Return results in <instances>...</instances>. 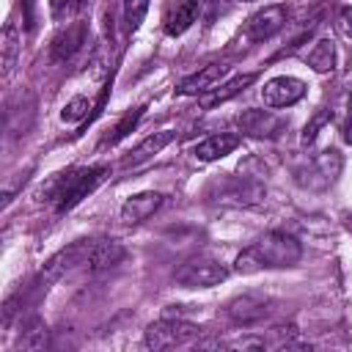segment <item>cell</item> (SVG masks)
<instances>
[{
  "label": "cell",
  "mask_w": 352,
  "mask_h": 352,
  "mask_svg": "<svg viewBox=\"0 0 352 352\" xmlns=\"http://www.w3.org/2000/svg\"><path fill=\"white\" fill-rule=\"evenodd\" d=\"M88 99L85 96H74L72 102H66L63 104V110H60V118L63 121H69V124H74V121H82L85 116H88Z\"/></svg>",
  "instance_id": "d4e9b609"
},
{
  "label": "cell",
  "mask_w": 352,
  "mask_h": 352,
  "mask_svg": "<svg viewBox=\"0 0 352 352\" xmlns=\"http://www.w3.org/2000/svg\"><path fill=\"white\" fill-rule=\"evenodd\" d=\"M91 245L94 239H77L66 248H60L55 256L47 258V264L41 267V280L44 283H52L69 272H74L77 267H88V253H91Z\"/></svg>",
  "instance_id": "8992f818"
},
{
  "label": "cell",
  "mask_w": 352,
  "mask_h": 352,
  "mask_svg": "<svg viewBox=\"0 0 352 352\" xmlns=\"http://www.w3.org/2000/svg\"><path fill=\"white\" fill-rule=\"evenodd\" d=\"M305 96V82L297 77H272L261 88V99L267 107H292Z\"/></svg>",
  "instance_id": "30bf717a"
},
{
  "label": "cell",
  "mask_w": 352,
  "mask_h": 352,
  "mask_svg": "<svg viewBox=\"0 0 352 352\" xmlns=\"http://www.w3.org/2000/svg\"><path fill=\"white\" fill-rule=\"evenodd\" d=\"M338 30H341L346 38H352V6H344V8L338 11Z\"/></svg>",
  "instance_id": "83f0119b"
},
{
  "label": "cell",
  "mask_w": 352,
  "mask_h": 352,
  "mask_svg": "<svg viewBox=\"0 0 352 352\" xmlns=\"http://www.w3.org/2000/svg\"><path fill=\"white\" fill-rule=\"evenodd\" d=\"M85 38H88V25H85V22H80V19L69 22L66 28H60V30L52 36L50 58H52L55 63H66V60H72V58L82 50Z\"/></svg>",
  "instance_id": "9c48e42d"
},
{
  "label": "cell",
  "mask_w": 352,
  "mask_h": 352,
  "mask_svg": "<svg viewBox=\"0 0 352 352\" xmlns=\"http://www.w3.org/2000/svg\"><path fill=\"white\" fill-rule=\"evenodd\" d=\"M308 66L314 72H319V74L333 72V66H336V47H333L330 38H319L314 44V50L308 52Z\"/></svg>",
  "instance_id": "44dd1931"
},
{
  "label": "cell",
  "mask_w": 352,
  "mask_h": 352,
  "mask_svg": "<svg viewBox=\"0 0 352 352\" xmlns=\"http://www.w3.org/2000/svg\"><path fill=\"white\" fill-rule=\"evenodd\" d=\"M223 195H226L223 201H228V204H234V206H250V204H258V201L264 198V184L256 182V179H242V176H236V179L228 182V187H226Z\"/></svg>",
  "instance_id": "e0dca14e"
},
{
  "label": "cell",
  "mask_w": 352,
  "mask_h": 352,
  "mask_svg": "<svg viewBox=\"0 0 352 352\" xmlns=\"http://www.w3.org/2000/svg\"><path fill=\"white\" fill-rule=\"evenodd\" d=\"M160 206H162V192L146 190V192L129 195V198L124 201V206H121V220H124L126 226L143 223V220H148Z\"/></svg>",
  "instance_id": "4fadbf2b"
},
{
  "label": "cell",
  "mask_w": 352,
  "mask_h": 352,
  "mask_svg": "<svg viewBox=\"0 0 352 352\" xmlns=\"http://www.w3.org/2000/svg\"><path fill=\"white\" fill-rule=\"evenodd\" d=\"M110 168L107 165H91V168H77V170H66L58 173L50 184H47V201L55 204V212H69L74 209L82 198H88L104 179H107Z\"/></svg>",
  "instance_id": "7a4b0ae2"
},
{
  "label": "cell",
  "mask_w": 352,
  "mask_h": 352,
  "mask_svg": "<svg viewBox=\"0 0 352 352\" xmlns=\"http://www.w3.org/2000/svg\"><path fill=\"white\" fill-rule=\"evenodd\" d=\"M327 121H330V110H319V113L311 118V124H305V129H302V146H311V143L316 140L319 129H322Z\"/></svg>",
  "instance_id": "484cf974"
},
{
  "label": "cell",
  "mask_w": 352,
  "mask_h": 352,
  "mask_svg": "<svg viewBox=\"0 0 352 352\" xmlns=\"http://www.w3.org/2000/svg\"><path fill=\"white\" fill-rule=\"evenodd\" d=\"M346 140L352 143V116H349V124H346Z\"/></svg>",
  "instance_id": "f1b7e54d"
},
{
  "label": "cell",
  "mask_w": 352,
  "mask_h": 352,
  "mask_svg": "<svg viewBox=\"0 0 352 352\" xmlns=\"http://www.w3.org/2000/svg\"><path fill=\"white\" fill-rule=\"evenodd\" d=\"M253 80H256V74H239V77H234V80L223 82L220 88H212V91L201 94V96H198V104H201L204 110H212V107H217V104H223V102L234 99L236 94H242Z\"/></svg>",
  "instance_id": "ac0fdd59"
},
{
  "label": "cell",
  "mask_w": 352,
  "mask_h": 352,
  "mask_svg": "<svg viewBox=\"0 0 352 352\" xmlns=\"http://www.w3.org/2000/svg\"><path fill=\"white\" fill-rule=\"evenodd\" d=\"M77 14V0H50V16L55 22H66Z\"/></svg>",
  "instance_id": "4316f807"
},
{
  "label": "cell",
  "mask_w": 352,
  "mask_h": 352,
  "mask_svg": "<svg viewBox=\"0 0 352 352\" xmlns=\"http://www.w3.org/2000/svg\"><path fill=\"white\" fill-rule=\"evenodd\" d=\"M286 19H289L286 6H278V3L264 6L245 22V38L248 41H267L286 28Z\"/></svg>",
  "instance_id": "ba28073f"
},
{
  "label": "cell",
  "mask_w": 352,
  "mask_h": 352,
  "mask_svg": "<svg viewBox=\"0 0 352 352\" xmlns=\"http://www.w3.org/2000/svg\"><path fill=\"white\" fill-rule=\"evenodd\" d=\"M341 168H344V160L336 148H327L322 154H316L300 173H297V182L308 190H327L338 176H341Z\"/></svg>",
  "instance_id": "5b68a950"
},
{
  "label": "cell",
  "mask_w": 352,
  "mask_h": 352,
  "mask_svg": "<svg viewBox=\"0 0 352 352\" xmlns=\"http://www.w3.org/2000/svg\"><path fill=\"white\" fill-rule=\"evenodd\" d=\"M0 50H3V74L8 77L16 66V58H19V50H22V38H19V30L14 22H8L3 28V38H0Z\"/></svg>",
  "instance_id": "ffe728a7"
},
{
  "label": "cell",
  "mask_w": 352,
  "mask_h": 352,
  "mask_svg": "<svg viewBox=\"0 0 352 352\" xmlns=\"http://www.w3.org/2000/svg\"><path fill=\"white\" fill-rule=\"evenodd\" d=\"M148 11V0H124V28L126 33H135Z\"/></svg>",
  "instance_id": "7402d4cb"
},
{
  "label": "cell",
  "mask_w": 352,
  "mask_h": 352,
  "mask_svg": "<svg viewBox=\"0 0 352 352\" xmlns=\"http://www.w3.org/2000/svg\"><path fill=\"white\" fill-rule=\"evenodd\" d=\"M226 72H228L226 63H206V66L198 69L195 74L184 77V80L179 82L176 94H182V96H201V94L212 91V88L226 77Z\"/></svg>",
  "instance_id": "7c38bea8"
},
{
  "label": "cell",
  "mask_w": 352,
  "mask_h": 352,
  "mask_svg": "<svg viewBox=\"0 0 352 352\" xmlns=\"http://www.w3.org/2000/svg\"><path fill=\"white\" fill-rule=\"evenodd\" d=\"M302 258V245L283 231H267L264 236H258L253 245H248L236 261L234 270L242 275L258 272V270H283V267H294Z\"/></svg>",
  "instance_id": "6da1fadb"
},
{
  "label": "cell",
  "mask_w": 352,
  "mask_h": 352,
  "mask_svg": "<svg viewBox=\"0 0 352 352\" xmlns=\"http://www.w3.org/2000/svg\"><path fill=\"white\" fill-rule=\"evenodd\" d=\"M223 311H226V319H228L231 324H236V327H250V324H258V322H264V319L270 316L272 300L264 297V294L248 292V294H239V297L228 300Z\"/></svg>",
  "instance_id": "52a82bcc"
},
{
  "label": "cell",
  "mask_w": 352,
  "mask_h": 352,
  "mask_svg": "<svg viewBox=\"0 0 352 352\" xmlns=\"http://www.w3.org/2000/svg\"><path fill=\"white\" fill-rule=\"evenodd\" d=\"M201 330L184 319H173V316H162L160 322L146 327V338L143 344L148 349H170V346H187V344H198Z\"/></svg>",
  "instance_id": "3957f363"
},
{
  "label": "cell",
  "mask_w": 352,
  "mask_h": 352,
  "mask_svg": "<svg viewBox=\"0 0 352 352\" xmlns=\"http://www.w3.org/2000/svg\"><path fill=\"white\" fill-rule=\"evenodd\" d=\"M176 135L170 132V129H162V132H154V135H148L146 140H140L129 154H124L121 157V168H138V165H143V162H148V160H154L170 140H173Z\"/></svg>",
  "instance_id": "5bb4252c"
},
{
  "label": "cell",
  "mask_w": 352,
  "mask_h": 352,
  "mask_svg": "<svg viewBox=\"0 0 352 352\" xmlns=\"http://www.w3.org/2000/svg\"><path fill=\"white\" fill-rule=\"evenodd\" d=\"M198 11H201L198 0H182V3L168 14V19H165V33H168V36H182L184 30L192 28V22L198 19Z\"/></svg>",
  "instance_id": "d6986e66"
},
{
  "label": "cell",
  "mask_w": 352,
  "mask_h": 352,
  "mask_svg": "<svg viewBox=\"0 0 352 352\" xmlns=\"http://www.w3.org/2000/svg\"><path fill=\"white\" fill-rule=\"evenodd\" d=\"M19 346L22 349H44L47 346V327L41 322H33L25 336H19Z\"/></svg>",
  "instance_id": "cb8c5ba5"
},
{
  "label": "cell",
  "mask_w": 352,
  "mask_h": 352,
  "mask_svg": "<svg viewBox=\"0 0 352 352\" xmlns=\"http://www.w3.org/2000/svg\"><path fill=\"white\" fill-rule=\"evenodd\" d=\"M236 126H239L242 135L261 140V138H275V135H280L283 121H280L275 113H270V110L248 107V110H242V113L236 116Z\"/></svg>",
  "instance_id": "8fae6325"
},
{
  "label": "cell",
  "mask_w": 352,
  "mask_h": 352,
  "mask_svg": "<svg viewBox=\"0 0 352 352\" xmlns=\"http://www.w3.org/2000/svg\"><path fill=\"white\" fill-rule=\"evenodd\" d=\"M226 278H228V270L209 256H192L173 272V280L184 289H209Z\"/></svg>",
  "instance_id": "277c9868"
},
{
  "label": "cell",
  "mask_w": 352,
  "mask_h": 352,
  "mask_svg": "<svg viewBox=\"0 0 352 352\" xmlns=\"http://www.w3.org/2000/svg\"><path fill=\"white\" fill-rule=\"evenodd\" d=\"M239 143H242L239 135H234V132H220V135H209L206 140H201L192 154H195L201 162H214V160L231 154Z\"/></svg>",
  "instance_id": "2e32d148"
},
{
  "label": "cell",
  "mask_w": 352,
  "mask_h": 352,
  "mask_svg": "<svg viewBox=\"0 0 352 352\" xmlns=\"http://www.w3.org/2000/svg\"><path fill=\"white\" fill-rule=\"evenodd\" d=\"M143 110H146V107L126 110V113H124V118H121V121L113 126V135H107V140H104V143H110V146H113V143H118L121 138H126V135H129V132L138 126V121L143 118Z\"/></svg>",
  "instance_id": "603a6c76"
},
{
  "label": "cell",
  "mask_w": 352,
  "mask_h": 352,
  "mask_svg": "<svg viewBox=\"0 0 352 352\" xmlns=\"http://www.w3.org/2000/svg\"><path fill=\"white\" fill-rule=\"evenodd\" d=\"M124 256H126V250H124L121 242H116V239H94L91 253H88V270H91V272L110 270V267H116Z\"/></svg>",
  "instance_id": "9a60e30c"
}]
</instances>
